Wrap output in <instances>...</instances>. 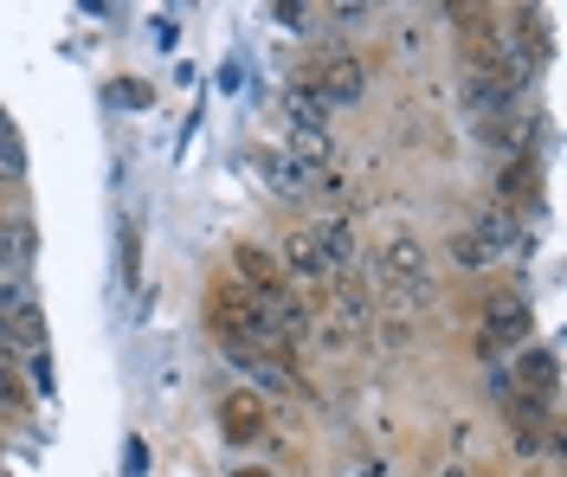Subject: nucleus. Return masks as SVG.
<instances>
[{"mask_svg": "<svg viewBox=\"0 0 567 477\" xmlns=\"http://www.w3.org/2000/svg\"><path fill=\"white\" fill-rule=\"evenodd\" d=\"M310 239H317L322 265H329L336 278H342V271L354 265V252H361V246H354V226L342 220V214H329V220H317V226H310Z\"/></svg>", "mask_w": 567, "mask_h": 477, "instance_id": "obj_9", "label": "nucleus"}, {"mask_svg": "<svg viewBox=\"0 0 567 477\" xmlns=\"http://www.w3.org/2000/svg\"><path fill=\"white\" fill-rule=\"evenodd\" d=\"M27 374H33V394H59V387H52V362H45V355H33V362H27Z\"/></svg>", "mask_w": 567, "mask_h": 477, "instance_id": "obj_15", "label": "nucleus"}, {"mask_svg": "<svg viewBox=\"0 0 567 477\" xmlns=\"http://www.w3.org/2000/svg\"><path fill=\"white\" fill-rule=\"evenodd\" d=\"M284 265H290V278H297V284H310V291H329V284H336V271L322 265L317 239H310V226L284 239Z\"/></svg>", "mask_w": 567, "mask_h": 477, "instance_id": "obj_8", "label": "nucleus"}, {"mask_svg": "<svg viewBox=\"0 0 567 477\" xmlns=\"http://www.w3.org/2000/svg\"><path fill=\"white\" fill-rule=\"evenodd\" d=\"M226 426H233V433H239V445H246V433H251V406H246V401H233V406H226Z\"/></svg>", "mask_w": 567, "mask_h": 477, "instance_id": "obj_16", "label": "nucleus"}, {"mask_svg": "<svg viewBox=\"0 0 567 477\" xmlns=\"http://www.w3.org/2000/svg\"><path fill=\"white\" fill-rule=\"evenodd\" d=\"M535 200H542L535 162H509V168H503V214H516V207H535Z\"/></svg>", "mask_w": 567, "mask_h": 477, "instance_id": "obj_12", "label": "nucleus"}, {"mask_svg": "<svg viewBox=\"0 0 567 477\" xmlns=\"http://www.w3.org/2000/svg\"><path fill=\"white\" fill-rule=\"evenodd\" d=\"M233 271H239L233 284H239L258 310H271L278 297H290V284H284V265L271 252H258V246H239V252H233Z\"/></svg>", "mask_w": 567, "mask_h": 477, "instance_id": "obj_2", "label": "nucleus"}, {"mask_svg": "<svg viewBox=\"0 0 567 477\" xmlns=\"http://www.w3.org/2000/svg\"><path fill=\"white\" fill-rule=\"evenodd\" d=\"M509 246H529V232H523V214H484V220L471 226V232H458V265H491L496 252H509Z\"/></svg>", "mask_w": 567, "mask_h": 477, "instance_id": "obj_1", "label": "nucleus"}, {"mask_svg": "<svg viewBox=\"0 0 567 477\" xmlns=\"http://www.w3.org/2000/svg\"><path fill=\"white\" fill-rule=\"evenodd\" d=\"M20 406H27V387H20L13 362H0V413H20Z\"/></svg>", "mask_w": 567, "mask_h": 477, "instance_id": "obj_13", "label": "nucleus"}, {"mask_svg": "<svg viewBox=\"0 0 567 477\" xmlns=\"http://www.w3.org/2000/svg\"><path fill=\"white\" fill-rule=\"evenodd\" d=\"M555 381H561L555 349H516V387H523V401L555 406Z\"/></svg>", "mask_w": 567, "mask_h": 477, "instance_id": "obj_7", "label": "nucleus"}, {"mask_svg": "<svg viewBox=\"0 0 567 477\" xmlns=\"http://www.w3.org/2000/svg\"><path fill=\"white\" fill-rule=\"evenodd\" d=\"M239 477H265V471H239Z\"/></svg>", "mask_w": 567, "mask_h": 477, "instance_id": "obj_17", "label": "nucleus"}, {"mask_svg": "<svg viewBox=\"0 0 567 477\" xmlns=\"http://www.w3.org/2000/svg\"><path fill=\"white\" fill-rule=\"evenodd\" d=\"M303 91L322 97V104H354L361 97V65H354L349 52H322L317 65L303 72Z\"/></svg>", "mask_w": 567, "mask_h": 477, "instance_id": "obj_3", "label": "nucleus"}, {"mask_svg": "<svg viewBox=\"0 0 567 477\" xmlns=\"http://www.w3.org/2000/svg\"><path fill=\"white\" fill-rule=\"evenodd\" d=\"M258 175L278 187V194H303L310 187V168L297 155H284V148H258Z\"/></svg>", "mask_w": 567, "mask_h": 477, "instance_id": "obj_10", "label": "nucleus"}, {"mask_svg": "<svg viewBox=\"0 0 567 477\" xmlns=\"http://www.w3.org/2000/svg\"><path fill=\"white\" fill-rule=\"evenodd\" d=\"M484 335L503 342V349H523V335H529V297L523 291H491L484 297Z\"/></svg>", "mask_w": 567, "mask_h": 477, "instance_id": "obj_6", "label": "nucleus"}, {"mask_svg": "<svg viewBox=\"0 0 567 477\" xmlns=\"http://www.w3.org/2000/svg\"><path fill=\"white\" fill-rule=\"evenodd\" d=\"M509 433H516V452H555V445H561L555 406L523 401V394H509Z\"/></svg>", "mask_w": 567, "mask_h": 477, "instance_id": "obj_5", "label": "nucleus"}, {"mask_svg": "<svg viewBox=\"0 0 567 477\" xmlns=\"http://www.w3.org/2000/svg\"><path fill=\"white\" fill-rule=\"evenodd\" d=\"M0 175H7V182L20 175V143H13V129H0Z\"/></svg>", "mask_w": 567, "mask_h": 477, "instance_id": "obj_14", "label": "nucleus"}, {"mask_svg": "<svg viewBox=\"0 0 567 477\" xmlns=\"http://www.w3.org/2000/svg\"><path fill=\"white\" fill-rule=\"evenodd\" d=\"M381 271H388V284L400 297H420L425 303V284H432V278H425V252H420L413 232H393L388 246H381Z\"/></svg>", "mask_w": 567, "mask_h": 477, "instance_id": "obj_4", "label": "nucleus"}, {"mask_svg": "<svg viewBox=\"0 0 567 477\" xmlns=\"http://www.w3.org/2000/svg\"><path fill=\"white\" fill-rule=\"evenodd\" d=\"M33 265V220H0V271H27Z\"/></svg>", "mask_w": 567, "mask_h": 477, "instance_id": "obj_11", "label": "nucleus"}]
</instances>
